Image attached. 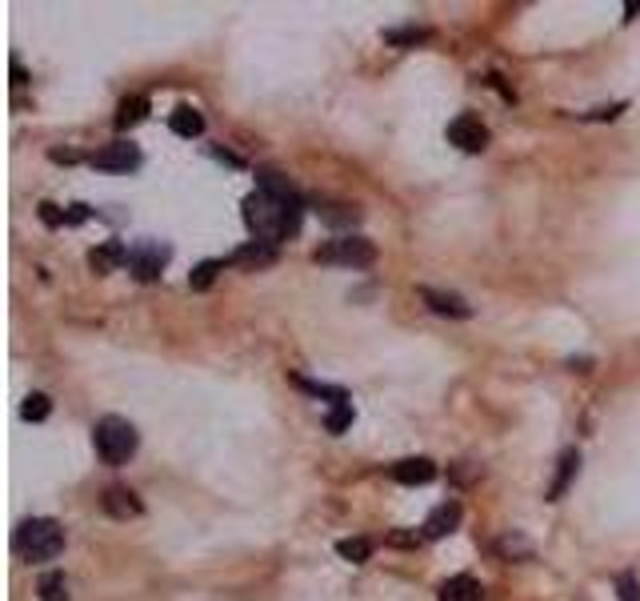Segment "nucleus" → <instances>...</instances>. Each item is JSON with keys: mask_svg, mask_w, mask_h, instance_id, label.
<instances>
[{"mask_svg": "<svg viewBox=\"0 0 640 601\" xmlns=\"http://www.w3.org/2000/svg\"><path fill=\"white\" fill-rule=\"evenodd\" d=\"M393 478H397L400 485H429V481L437 478V466H432L429 457H409V461H397V466H393Z\"/></svg>", "mask_w": 640, "mask_h": 601, "instance_id": "9", "label": "nucleus"}, {"mask_svg": "<svg viewBox=\"0 0 640 601\" xmlns=\"http://www.w3.org/2000/svg\"><path fill=\"white\" fill-rule=\"evenodd\" d=\"M336 554H341L344 561H356V566H361V561L373 557V542H368V537H344V542H336Z\"/></svg>", "mask_w": 640, "mask_h": 601, "instance_id": "18", "label": "nucleus"}, {"mask_svg": "<svg viewBox=\"0 0 640 601\" xmlns=\"http://www.w3.org/2000/svg\"><path fill=\"white\" fill-rule=\"evenodd\" d=\"M244 225L261 245H280L300 229V197L285 177L261 173V189L244 197Z\"/></svg>", "mask_w": 640, "mask_h": 601, "instance_id": "1", "label": "nucleus"}, {"mask_svg": "<svg viewBox=\"0 0 640 601\" xmlns=\"http://www.w3.org/2000/svg\"><path fill=\"white\" fill-rule=\"evenodd\" d=\"M168 245H156V241H141V245L129 253V269H133L141 281H156L161 277V269L168 265Z\"/></svg>", "mask_w": 640, "mask_h": 601, "instance_id": "5", "label": "nucleus"}, {"mask_svg": "<svg viewBox=\"0 0 640 601\" xmlns=\"http://www.w3.org/2000/svg\"><path fill=\"white\" fill-rule=\"evenodd\" d=\"M317 261L324 265H349V269H365L376 261V245L365 237H336L324 249H317Z\"/></svg>", "mask_w": 640, "mask_h": 601, "instance_id": "4", "label": "nucleus"}, {"mask_svg": "<svg viewBox=\"0 0 640 601\" xmlns=\"http://www.w3.org/2000/svg\"><path fill=\"white\" fill-rule=\"evenodd\" d=\"M500 554H529V546H525V542H520V537H505V542H500Z\"/></svg>", "mask_w": 640, "mask_h": 601, "instance_id": "26", "label": "nucleus"}, {"mask_svg": "<svg viewBox=\"0 0 640 601\" xmlns=\"http://www.w3.org/2000/svg\"><path fill=\"white\" fill-rule=\"evenodd\" d=\"M144 117H148V97H124L121 100V112H117V129H133V124H141Z\"/></svg>", "mask_w": 640, "mask_h": 601, "instance_id": "16", "label": "nucleus"}, {"mask_svg": "<svg viewBox=\"0 0 640 601\" xmlns=\"http://www.w3.org/2000/svg\"><path fill=\"white\" fill-rule=\"evenodd\" d=\"M224 269V261H200L197 269H192V277H188V285L192 289H209L212 281H217V273Z\"/></svg>", "mask_w": 640, "mask_h": 601, "instance_id": "20", "label": "nucleus"}, {"mask_svg": "<svg viewBox=\"0 0 640 601\" xmlns=\"http://www.w3.org/2000/svg\"><path fill=\"white\" fill-rule=\"evenodd\" d=\"M449 141H453L456 149H464V153H481V149L488 145V129L481 124V117L461 112V117L449 124Z\"/></svg>", "mask_w": 640, "mask_h": 601, "instance_id": "6", "label": "nucleus"}, {"mask_svg": "<svg viewBox=\"0 0 640 601\" xmlns=\"http://www.w3.org/2000/svg\"><path fill=\"white\" fill-rule=\"evenodd\" d=\"M36 593H41V601H68V578L65 573H45Z\"/></svg>", "mask_w": 640, "mask_h": 601, "instance_id": "19", "label": "nucleus"}, {"mask_svg": "<svg viewBox=\"0 0 640 601\" xmlns=\"http://www.w3.org/2000/svg\"><path fill=\"white\" fill-rule=\"evenodd\" d=\"M41 217H45L48 225H68L65 212H56V205H48V200H45V205H41Z\"/></svg>", "mask_w": 640, "mask_h": 601, "instance_id": "25", "label": "nucleus"}, {"mask_svg": "<svg viewBox=\"0 0 640 601\" xmlns=\"http://www.w3.org/2000/svg\"><path fill=\"white\" fill-rule=\"evenodd\" d=\"M92 165L104 168V173H129V168L141 165V149H136L133 141H117V145L100 149V153L92 156Z\"/></svg>", "mask_w": 640, "mask_h": 601, "instance_id": "7", "label": "nucleus"}, {"mask_svg": "<svg viewBox=\"0 0 640 601\" xmlns=\"http://www.w3.org/2000/svg\"><path fill=\"white\" fill-rule=\"evenodd\" d=\"M121 265H129V249L121 245V241H104V245H97L89 253V269L92 273H112V269H121Z\"/></svg>", "mask_w": 640, "mask_h": 601, "instance_id": "10", "label": "nucleus"}, {"mask_svg": "<svg viewBox=\"0 0 640 601\" xmlns=\"http://www.w3.org/2000/svg\"><path fill=\"white\" fill-rule=\"evenodd\" d=\"M12 546L24 561H53V557L65 554V529L53 517H29V522L16 525Z\"/></svg>", "mask_w": 640, "mask_h": 601, "instance_id": "2", "label": "nucleus"}, {"mask_svg": "<svg viewBox=\"0 0 640 601\" xmlns=\"http://www.w3.org/2000/svg\"><path fill=\"white\" fill-rule=\"evenodd\" d=\"M420 297H424V305H429L432 313H441V317H473V309H468V305H464V297H456V293L420 289Z\"/></svg>", "mask_w": 640, "mask_h": 601, "instance_id": "11", "label": "nucleus"}, {"mask_svg": "<svg viewBox=\"0 0 640 601\" xmlns=\"http://www.w3.org/2000/svg\"><path fill=\"white\" fill-rule=\"evenodd\" d=\"M324 425H329V434H344L349 425H353V401H344V405H336V409L324 417Z\"/></svg>", "mask_w": 640, "mask_h": 601, "instance_id": "22", "label": "nucleus"}, {"mask_svg": "<svg viewBox=\"0 0 640 601\" xmlns=\"http://www.w3.org/2000/svg\"><path fill=\"white\" fill-rule=\"evenodd\" d=\"M48 409H53V405H48L45 393H29V397H24V405H21V417H24V422H45Z\"/></svg>", "mask_w": 640, "mask_h": 601, "instance_id": "21", "label": "nucleus"}, {"mask_svg": "<svg viewBox=\"0 0 640 601\" xmlns=\"http://www.w3.org/2000/svg\"><path fill=\"white\" fill-rule=\"evenodd\" d=\"M456 525H461V505H456V501H444V505H437V510L429 513V522H424V537H429V542L449 537Z\"/></svg>", "mask_w": 640, "mask_h": 601, "instance_id": "8", "label": "nucleus"}, {"mask_svg": "<svg viewBox=\"0 0 640 601\" xmlns=\"http://www.w3.org/2000/svg\"><path fill=\"white\" fill-rule=\"evenodd\" d=\"M104 510L112 513V517H141V501H136L133 490H124V485H112L109 493H104Z\"/></svg>", "mask_w": 640, "mask_h": 601, "instance_id": "12", "label": "nucleus"}, {"mask_svg": "<svg viewBox=\"0 0 640 601\" xmlns=\"http://www.w3.org/2000/svg\"><path fill=\"white\" fill-rule=\"evenodd\" d=\"M92 441H97V454L104 466H124L141 446V434L124 417H100L97 429H92Z\"/></svg>", "mask_w": 640, "mask_h": 601, "instance_id": "3", "label": "nucleus"}, {"mask_svg": "<svg viewBox=\"0 0 640 601\" xmlns=\"http://www.w3.org/2000/svg\"><path fill=\"white\" fill-rule=\"evenodd\" d=\"M556 466H561V469H556V481L549 485V501H561V493L569 490V481H573L576 469H581V454H576V449H564Z\"/></svg>", "mask_w": 640, "mask_h": 601, "instance_id": "14", "label": "nucleus"}, {"mask_svg": "<svg viewBox=\"0 0 640 601\" xmlns=\"http://www.w3.org/2000/svg\"><path fill=\"white\" fill-rule=\"evenodd\" d=\"M441 601H485V590H481V581L461 573V578H449L441 586Z\"/></svg>", "mask_w": 640, "mask_h": 601, "instance_id": "13", "label": "nucleus"}, {"mask_svg": "<svg viewBox=\"0 0 640 601\" xmlns=\"http://www.w3.org/2000/svg\"><path fill=\"white\" fill-rule=\"evenodd\" d=\"M393 45H417V41H424L429 33H420V29H400V33H385Z\"/></svg>", "mask_w": 640, "mask_h": 601, "instance_id": "23", "label": "nucleus"}, {"mask_svg": "<svg viewBox=\"0 0 640 601\" xmlns=\"http://www.w3.org/2000/svg\"><path fill=\"white\" fill-rule=\"evenodd\" d=\"M617 586H620V601H637V598H640V590H637V578H632V573H620V578H617Z\"/></svg>", "mask_w": 640, "mask_h": 601, "instance_id": "24", "label": "nucleus"}, {"mask_svg": "<svg viewBox=\"0 0 640 601\" xmlns=\"http://www.w3.org/2000/svg\"><path fill=\"white\" fill-rule=\"evenodd\" d=\"M276 261V249L273 245H261V241H253V245H244L232 253V265H249V269H265Z\"/></svg>", "mask_w": 640, "mask_h": 601, "instance_id": "15", "label": "nucleus"}, {"mask_svg": "<svg viewBox=\"0 0 640 601\" xmlns=\"http://www.w3.org/2000/svg\"><path fill=\"white\" fill-rule=\"evenodd\" d=\"M168 124H173V133L177 136H200L205 133V117H200L197 109H177Z\"/></svg>", "mask_w": 640, "mask_h": 601, "instance_id": "17", "label": "nucleus"}]
</instances>
